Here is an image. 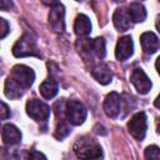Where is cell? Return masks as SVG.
<instances>
[{"label": "cell", "instance_id": "obj_1", "mask_svg": "<svg viewBox=\"0 0 160 160\" xmlns=\"http://www.w3.org/2000/svg\"><path fill=\"white\" fill-rule=\"evenodd\" d=\"M74 152L82 160H100L102 158V150L100 145L89 136H81L76 139L74 144Z\"/></svg>", "mask_w": 160, "mask_h": 160}, {"label": "cell", "instance_id": "obj_2", "mask_svg": "<svg viewBox=\"0 0 160 160\" xmlns=\"http://www.w3.org/2000/svg\"><path fill=\"white\" fill-rule=\"evenodd\" d=\"M12 54L16 58L24 56H38L40 58V52L36 48V38L32 32H25L12 46Z\"/></svg>", "mask_w": 160, "mask_h": 160}, {"label": "cell", "instance_id": "obj_3", "mask_svg": "<svg viewBox=\"0 0 160 160\" xmlns=\"http://www.w3.org/2000/svg\"><path fill=\"white\" fill-rule=\"evenodd\" d=\"M18 85H20L24 90L30 88L35 80V74L31 68L25 65H15L11 70V74L9 76Z\"/></svg>", "mask_w": 160, "mask_h": 160}, {"label": "cell", "instance_id": "obj_4", "mask_svg": "<svg viewBox=\"0 0 160 160\" xmlns=\"http://www.w3.org/2000/svg\"><path fill=\"white\" fill-rule=\"evenodd\" d=\"M26 114L36 122H46L50 116V108L38 99H31L26 102Z\"/></svg>", "mask_w": 160, "mask_h": 160}, {"label": "cell", "instance_id": "obj_5", "mask_svg": "<svg viewBox=\"0 0 160 160\" xmlns=\"http://www.w3.org/2000/svg\"><path fill=\"white\" fill-rule=\"evenodd\" d=\"M128 129L132 138L141 141L146 134V115H145V112L144 111L136 112L130 119V121L128 124Z\"/></svg>", "mask_w": 160, "mask_h": 160}, {"label": "cell", "instance_id": "obj_6", "mask_svg": "<svg viewBox=\"0 0 160 160\" xmlns=\"http://www.w3.org/2000/svg\"><path fill=\"white\" fill-rule=\"evenodd\" d=\"M66 118L70 124L80 125L86 119V110L80 101L69 100L66 104Z\"/></svg>", "mask_w": 160, "mask_h": 160}, {"label": "cell", "instance_id": "obj_7", "mask_svg": "<svg viewBox=\"0 0 160 160\" xmlns=\"http://www.w3.org/2000/svg\"><path fill=\"white\" fill-rule=\"evenodd\" d=\"M65 10L62 4L54 2L49 12V25L55 32H62L65 30Z\"/></svg>", "mask_w": 160, "mask_h": 160}, {"label": "cell", "instance_id": "obj_8", "mask_svg": "<svg viewBox=\"0 0 160 160\" xmlns=\"http://www.w3.org/2000/svg\"><path fill=\"white\" fill-rule=\"evenodd\" d=\"M130 80L132 82V85L135 86L136 91L141 95H145L150 91L151 89V81L150 79L146 76V74L144 72L142 69L138 68L135 70H132L131 72V76H130Z\"/></svg>", "mask_w": 160, "mask_h": 160}, {"label": "cell", "instance_id": "obj_9", "mask_svg": "<svg viewBox=\"0 0 160 160\" xmlns=\"http://www.w3.org/2000/svg\"><path fill=\"white\" fill-rule=\"evenodd\" d=\"M81 51H86L88 54H94L99 59H104L106 50H105V40L104 38H96L92 40L82 41L80 45Z\"/></svg>", "mask_w": 160, "mask_h": 160}, {"label": "cell", "instance_id": "obj_10", "mask_svg": "<svg viewBox=\"0 0 160 160\" xmlns=\"http://www.w3.org/2000/svg\"><path fill=\"white\" fill-rule=\"evenodd\" d=\"M132 52H134V44L131 40V36L126 35V36L120 38L116 44V48H115L116 59L120 61H125L132 55Z\"/></svg>", "mask_w": 160, "mask_h": 160}, {"label": "cell", "instance_id": "obj_11", "mask_svg": "<svg viewBox=\"0 0 160 160\" xmlns=\"http://www.w3.org/2000/svg\"><path fill=\"white\" fill-rule=\"evenodd\" d=\"M121 109V98L118 92L112 91L106 95L104 101V111L109 118H116L120 114Z\"/></svg>", "mask_w": 160, "mask_h": 160}, {"label": "cell", "instance_id": "obj_12", "mask_svg": "<svg viewBox=\"0 0 160 160\" xmlns=\"http://www.w3.org/2000/svg\"><path fill=\"white\" fill-rule=\"evenodd\" d=\"M140 44L144 52L146 54H154L160 46L158 36L151 31H146L140 36Z\"/></svg>", "mask_w": 160, "mask_h": 160}, {"label": "cell", "instance_id": "obj_13", "mask_svg": "<svg viewBox=\"0 0 160 160\" xmlns=\"http://www.w3.org/2000/svg\"><path fill=\"white\" fill-rule=\"evenodd\" d=\"M1 136H2L4 144H6V145H16L21 140L20 130L16 126L11 125V124H6V125L2 126Z\"/></svg>", "mask_w": 160, "mask_h": 160}, {"label": "cell", "instance_id": "obj_14", "mask_svg": "<svg viewBox=\"0 0 160 160\" xmlns=\"http://www.w3.org/2000/svg\"><path fill=\"white\" fill-rule=\"evenodd\" d=\"M112 22L119 31H126L131 26V19L124 9H116L112 15Z\"/></svg>", "mask_w": 160, "mask_h": 160}, {"label": "cell", "instance_id": "obj_15", "mask_svg": "<svg viewBox=\"0 0 160 160\" xmlns=\"http://www.w3.org/2000/svg\"><path fill=\"white\" fill-rule=\"evenodd\" d=\"M74 30L75 34L78 36H86L90 34L91 31V22L89 20V18L84 14H80L76 16L75 19V24H74Z\"/></svg>", "mask_w": 160, "mask_h": 160}, {"label": "cell", "instance_id": "obj_16", "mask_svg": "<svg viewBox=\"0 0 160 160\" xmlns=\"http://www.w3.org/2000/svg\"><path fill=\"white\" fill-rule=\"evenodd\" d=\"M128 15L134 22H142L146 19V10L140 2H131L128 8Z\"/></svg>", "mask_w": 160, "mask_h": 160}, {"label": "cell", "instance_id": "obj_17", "mask_svg": "<svg viewBox=\"0 0 160 160\" xmlns=\"http://www.w3.org/2000/svg\"><path fill=\"white\" fill-rule=\"evenodd\" d=\"M91 74H92V76H94L100 84H102V85H106V84L111 82L112 74H111L110 69H109L106 65H104V64H100V65L95 66V68L92 69Z\"/></svg>", "mask_w": 160, "mask_h": 160}, {"label": "cell", "instance_id": "obj_18", "mask_svg": "<svg viewBox=\"0 0 160 160\" xmlns=\"http://www.w3.org/2000/svg\"><path fill=\"white\" fill-rule=\"evenodd\" d=\"M4 90H5V95L9 98V99H19L24 94V89L18 85L12 79L8 78L6 81H5V86H4Z\"/></svg>", "mask_w": 160, "mask_h": 160}, {"label": "cell", "instance_id": "obj_19", "mask_svg": "<svg viewBox=\"0 0 160 160\" xmlns=\"http://www.w3.org/2000/svg\"><path fill=\"white\" fill-rule=\"evenodd\" d=\"M58 90H59L58 82L54 79H49L44 81L39 88V91L44 99H52L58 94Z\"/></svg>", "mask_w": 160, "mask_h": 160}, {"label": "cell", "instance_id": "obj_20", "mask_svg": "<svg viewBox=\"0 0 160 160\" xmlns=\"http://www.w3.org/2000/svg\"><path fill=\"white\" fill-rule=\"evenodd\" d=\"M145 160H160V149L156 145H150L145 150Z\"/></svg>", "mask_w": 160, "mask_h": 160}, {"label": "cell", "instance_id": "obj_21", "mask_svg": "<svg viewBox=\"0 0 160 160\" xmlns=\"http://www.w3.org/2000/svg\"><path fill=\"white\" fill-rule=\"evenodd\" d=\"M70 128L68 126V125H65L64 122H60L58 126H56V130H55V134H54V136L58 139V140H61V139H64V138H66L69 134H70Z\"/></svg>", "mask_w": 160, "mask_h": 160}, {"label": "cell", "instance_id": "obj_22", "mask_svg": "<svg viewBox=\"0 0 160 160\" xmlns=\"http://www.w3.org/2000/svg\"><path fill=\"white\" fill-rule=\"evenodd\" d=\"M28 160H48L46 156L40 152V151H36V150H31L29 152V156H28Z\"/></svg>", "mask_w": 160, "mask_h": 160}, {"label": "cell", "instance_id": "obj_23", "mask_svg": "<svg viewBox=\"0 0 160 160\" xmlns=\"http://www.w3.org/2000/svg\"><path fill=\"white\" fill-rule=\"evenodd\" d=\"M0 25H1V29H0V30H1V35H0V36H1V39H4V38L8 35V32L10 31V25H9L8 21H6L5 19H2V18L0 19Z\"/></svg>", "mask_w": 160, "mask_h": 160}, {"label": "cell", "instance_id": "obj_24", "mask_svg": "<svg viewBox=\"0 0 160 160\" xmlns=\"http://www.w3.org/2000/svg\"><path fill=\"white\" fill-rule=\"evenodd\" d=\"M10 115H11V112H10L8 105L2 101V102H1V119H2V120H6L8 118H10Z\"/></svg>", "mask_w": 160, "mask_h": 160}, {"label": "cell", "instance_id": "obj_25", "mask_svg": "<svg viewBox=\"0 0 160 160\" xmlns=\"http://www.w3.org/2000/svg\"><path fill=\"white\" fill-rule=\"evenodd\" d=\"M95 132L96 134H101V135H106V130H105V128L104 126H101V125H96L95 126Z\"/></svg>", "mask_w": 160, "mask_h": 160}, {"label": "cell", "instance_id": "obj_26", "mask_svg": "<svg viewBox=\"0 0 160 160\" xmlns=\"http://www.w3.org/2000/svg\"><path fill=\"white\" fill-rule=\"evenodd\" d=\"M155 66H156V70H158V72H159V75H160V56H159V58L156 59Z\"/></svg>", "mask_w": 160, "mask_h": 160}, {"label": "cell", "instance_id": "obj_27", "mask_svg": "<svg viewBox=\"0 0 160 160\" xmlns=\"http://www.w3.org/2000/svg\"><path fill=\"white\" fill-rule=\"evenodd\" d=\"M156 131L158 134H160V118L156 119Z\"/></svg>", "mask_w": 160, "mask_h": 160}, {"label": "cell", "instance_id": "obj_28", "mask_svg": "<svg viewBox=\"0 0 160 160\" xmlns=\"http://www.w3.org/2000/svg\"><path fill=\"white\" fill-rule=\"evenodd\" d=\"M154 104H155V106H156L158 109H160V94H159V96L156 98V100H155V102H154Z\"/></svg>", "mask_w": 160, "mask_h": 160}, {"label": "cell", "instance_id": "obj_29", "mask_svg": "<svg viewBox=\"0 0 160 160\" xmlns=\"http://www.w3.org/2000/svg\"><path fill=\"white\" fill-rule=\"evenodd\" d=\"M156 29L160 32V15H158V18H156Z\"/></svg>", "mask_w": 160, "mask_h": 160}]
</instances>
